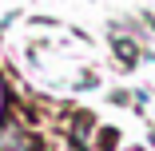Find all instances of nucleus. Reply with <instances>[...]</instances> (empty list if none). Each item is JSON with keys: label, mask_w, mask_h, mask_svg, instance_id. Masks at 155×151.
Wrapping results in <instances>:
<instances>
[{"label": "nucleus", "mask_w": 155, "mask_h": 151, "mask_svg": "<svg viewBox=\"0 0 155 151\" xmlns=\"http://www.w3.org/2000/svg\"><path fill=\"white\" fill-rule=\"evenodd\" d=\"M100 147H115V131H111V127L100 131Z\"/></svg>", "instance_id": "2"}, {"label": "nucleus", "mask_w": 155, "mask_h": 151, "mask_svg": "<svg viewBox=\"0 0 155 151\" xmlns=\"http://www.w3.org/2000/svg\"><path fill=\"white\" fill-rule=\"evenodd\" d=\"M111 48H115V56L123 60V64H135V60H139V48H135L131 40H123V36H115V40H111Z\"/></svg>", "instance_id": "1"}]
</instances>
